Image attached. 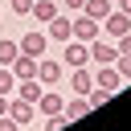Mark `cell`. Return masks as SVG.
I'll return each mask as SVG.
<instances>
[{"label":"cell","mask_w":131,"mask_h":131,"mask_svg":"<svg viewBox=\"0 0 131 131\" xmlns=\"http://www.w3.org/2000/svg\"><path fill=\"white\" fill-rule=\"evenodd\" d=\"M61 66L66 70H74V66H90V41H66L61 45Z\"/></svg>","instance_id":"cell-1"},{"label":"cell","mask_w":131,"mask_h":131,"mask_svg":"<svg viewBox=\"0 0 131 131\" xmlns=\"http://www.w3.org/2000/svg\"><path fill=\"white\" fill-rule=\"evenodd\" d=\"M45 37H49V41H61V45H66V41L74 37V16H61V12H57L53 20H45Z\"/></svg>","instance_id":"cell-2"},{"label":"cell","mask_w":131,"mask_h":131,"mask_svg":"<svg viewBox=\"0 0 131 131\" xmlns=\"http://www.w3.org/2000/svg\"><path fill=\"white\" fill-rule=\"evenodd\" d=\"M37 82H41V86H57V82H61V61L49 57V53L37 57Z\"/></svg>","instance_id":"cell-3"},{"label":"cell","mask_w":131,"mask_h":131,"mask_svg":"<svg viewBox=\"0 0 131 131\" xmlns=\"http://www.w3.org/2000/svg\"><path fill=\"white\" fill-rule=\"evenodd\" d=\"M98 33H102V20H94V16H86V12L74 16V41H94Z\"/></svg>","instance_id":"cell-4"},{"label":"cell","mask_w":131,"mask_h":131,"mask_svg":"<svg viewBox=\"0 0 131 131\" xmlns=\"http://www.w3.org/2000/svg\"><path fill=\"white\" fill-rule=\"evenodd\" d=\"M16 45H20V53H29V57H45V49H49V37H45V33H37V29H29V33H25Z\"/></svg>","instance_id":"cell-5"},{"label":"cell","mask_w":131,"mask_h":131,"mask_svg":"<svg viewBox=\"0 0 131 131\" xmlns=\"http://www.w3.org/2000/svg\"><path fill=\"white\" fill-rule=\"evenodd\" d=\"M90 70H94V86H102V90H111V94H115L119 86H127L115 66H90Z\"/></svg>","instance_id":"cell-6"},{"label":"cell","mask_w":131,"mask_h":131,"mask_svg":"<svg viewBox=\"0 0 131 131\" xmlns=\"http://www.w3.org/2000/svg\"><path fill=\"white\" fill-rule=\"evenodd\" d=\"M102 29H106L111 37H123V33H131V16L119 12V8H111V12L102 16Z\"/></svg>","instance_id":"cell-7"},{"label":"cell","mask_w":131,"mask_h":131,"mask_svg":"<svg viewBox=\"0 0 131 131\" xmlns=\"http://www.w3.org/2000/svg\"><path fill=\"white\" fill-rule=\"evenodd\" d=\"M115 57H119V49L115 45H106V41H90V66H115Z\"/></svg>","instance_id":"cell-8"},{"label":"cell","mask_w":131,"mask_h":131,"mask_svg":"<svg viewBox=\"0 0 131 131\" xmlns=\"http://www.w3.org/2000/svg\"><path fill=\"white\" fill-rule=\"evenodd\" d=\"M90 86H94V70L90 66H74L70 70V90L74 94H90Z\"/></svg>","instance_id":"cell-9"},{"label":"cell","mask_w":131,"mask_h":131,"mask_svg":"<svg viewBox=\"0 0 131 131\" xmlns=\"http://www.w3.org/2000/svg\"><path fill=\"white\" fill-rule=\"evenodd\" d=\"M8 115H12L20 127H29V123H33V115H37V106H33V102H25V98H16V94H8Z\"/></svg>","instance_id":"cell-10"},{"label":"cell","mask_w":131,"mask_h":131,"mask_svg":"<svg viewBox=\"0 0 131 131\" xmlns=\"http://www.w3.org/2000/svg\"><path fill=\"white\" fill-rule=\"evenodd\" d=\"M37 111H41L45 119H49V115H66V102H61V94H57V90H49V86H45V94L37 98Z\"/></svg>","instance_id":"cell-11"},{"label":"cell","mask_w":131,"mask_h":131,"mask_svg":"<svg viewBox=\"0 0 131 131\" xmlns=\"http://www.w3.org/2000/svg\"><path fill=\"white\" fill-rule=\"evenodd\" d=\"M8 70L16 74V82H25V78H37V57H29V53H16V61H12Z\"/></svg>","instance_id":"cell-12"},{"label":"cell","mask_w":131,"mask_h":131,"mask_svg":"<svg viewBox=\"0 0 131 131\" xmlns=\"http://www.w3.org/2000/svg\"><path fill=\"white\" fill-rule=\"evenodd\" d=\"M12 94H16V98H25V102H33V106H37V98H41V94H45V86H41V82H37V78H25V82H16V90H12Z\"/></svg>","instance_id":"cell-13"},{"label":"cell","mask_w":131,"mask_h":131,"mask_svg":"<svg viewBox=\"0 0 131 131\" xmlns=\"http://www.w3.org/2000/svg\"><path fill=\"white\" fill-rule=\"evenodd\" d=\"M90 111H94V106H90V98H86V94H78L74 102H66V119H70V123H74V119H86Z\"/></svg>","instance_id":"cell-14"},{"label":"cell","mask_w":131,"mask_h":131,"mask_svg":"<svg viewBox=\"0 0 131 131\" xmlns=\"http://www.w3.org/2000/svg\"><path fill=\"white\" fill-rule=\"evenodd\" d=\"M29 16H33V20H53V16H57V0H33Z\"/></svg>","instance_id":"cell-15"},{"label":"cell","mask_w":131,"mask_h":131,"mask_svg":"<svg viewBox=\"0 0 131 131\" xmlns=\"http://www.w3.org/2000/svg\"><path fill=\"white\" fill-rule=\"evenodd\" d=\"M111 8H115V0H86V4H82V12H86V16H94V20H102Z\"/></svg>","instance_id":"cell-16"},{"label":"cell","mask_w":131,"mask_h":131,"mask_svg":"<svg viewBox=\"0 0 131 131\" xmlns=\"http://www.w3.org/2000/svg\"><path fill=\"white\" fill-rule=\"evenodd\" d=\"M16 53H20V45H16V41H8V37H0V66H12V61H16Z\"/></svg>","instance_id":"cell-17"},{"label":"cell","mask_w":131,"mask_h":131,"mask_svg":"<svg viewBox=\"0 0 131 131\" xmlns=\"http://www.w3.org/2000/svg\"><path fill=\"white\" fill-rule=\"evenodd\" d=\"M12 90H16V74L8 66H0V94H12Z\"/></svg>","instance_id":"cell-18"},{"label":"cell","mask_w":131,"mask_h":131,"mask_svg":"<svg viewBox=\"0 0 131 131\" xmlns=\"http://www.w3.org/2000/svg\"><path fill=\"white\" fill-rule=\"evenodd\" d=\"M115 70L123 74V82H131V53H119L115 57Z\"/></svg>","instance_id":"cell-19"},{"label":"cell","mask_w":131,"mask_h":131,"mask_svg":"<svg viewBox=\"0 0 131 131\" xmlns=\"http://www.w3.org/2000/svg\"><path fill=\"white\" fill-rule=\"evenodd\" d=\"M8 8H12L16 16H29V8H33V0H8Z\"/></svg>","instance_id":"cell-20"},{"label":"cell","mask_w":131,"mask_h":131,"mask_svg":"<svg viewBox=\"0 0 131 131\" xmlns=\"http://www.w3.org/2000/svg\"><path fill=\"white\" fill-rule=\"evenodd\" d=\"M66 123H70V119H66V115H49V123H45V131H61V127H66Z\"/></svg>","instance_id":"cell-21"},{"label":"cell","mask_w":131,"mask_h":131,"mask_svg":"<svg viewBox=\"0 0 131 131\" xmlns=\"http://www.w3.org/2000/svg\"><path fill=\"white\" fill-rule=\"evenodd\" d=\"M115 49H119V53H131V33H123V37H115Z\"/></svg>","instance_id":"cell-22"},{"label":"cell","mask_w":131,"mask_h":131,"mask_svg":"<svg viewBox=\"0 0 131 131\" xmlns=\"http://www.w3.org/2000/svg\"><path fill=\"white\" fill-rule=\"evenodd\" d=\"M0 131H20V123H16L12 115H0Z\"/></svg>","instance_id":"cell-23"},{"label":"cell","mask_w":131,"mask_h":131,"mask_svg":"<svg viewBox=\"0 0 131 131\" xmlns=\"http://www.w3.org/2000/svg\"><path fill=\"white\" fill-rule=\"evenodd\" d=\"M82 4H86V0H61V8H66V12H82Z\"/></svg>","instance_id":"cell-24"},{"label":"cell","mask_w":131,"mask_h":131,"mask_svg":"<svg viewBox=\"0 0 131 131\" xmlns=\"http://www.w3.org/2000/svg\"><path fill=\"white\" fill-rule=\"evenodd\" d=\"M115 8H119V12H127V16H131V0H115Z\"/></svg>","instance_id":"cell-25"},{"label":"cell","mask_w":131,"mask_h":131,"mask_svg":"<svg viewBox=\"0 0 131 131\" xmlns=\"http://www.w3.org/2000/svg\"><path fill=\"white\" fill-rule=\"evenodd\" d=\"M0 115H8V94H0Z\"/></svg>","instance_id":"cell-26"}]
</instances>
